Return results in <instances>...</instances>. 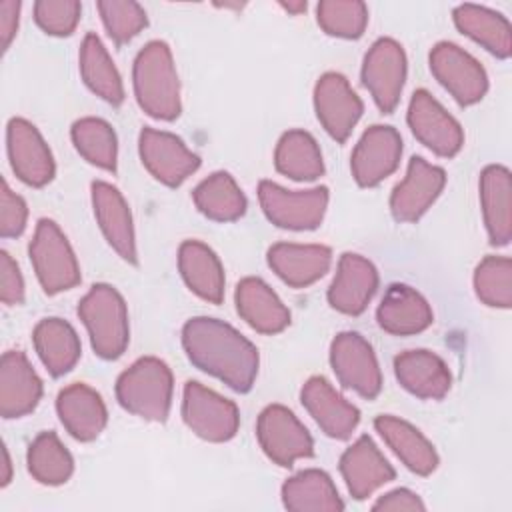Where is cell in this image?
Returning <instances> with one entry per match:
<instances>
[{"mask_svg": "<svg viewBox=\"0 0 512 512\" xmlns=\"http://www.w3.org/2000/svg\"><path fill=\"white\" fill-rule=\"evenodd\" d=\"M78 60L84 84L108 104L120 106L124 102V86L120 72L114 66L102 40L94 32H88L84 36Z\"/></svg>", "mask_w": 512, "mask_h": 512, "instance_id": "cell-34", "label": "cell"}, {"mask_svg": "<svg viewBox=\"0 0 512 512\" xmlns=\"http://www.w3.org/2000/svg\"><path fill=\"white\" fill-rule=\"evenodd\" d=\"M280 6L292 14H300L306 10V2L304 0H298V2H280Z\"/></svg>", "mask_w": 512, "mask_h": 512, "instance_id": "cell-48", "label": "cell"}, {"mask_svg": "<svg viewBox=\"0 0 512 512\" xmlns=\"http://www.w3.org/2000/svg\"><path fill=\"white\" fill-rule=\"evenodd\" d=\"M300 400L318 428L330 438H350L360 422V410L340 392H336L334 386L322 376H312L306 380L300 390Z\"/></svg>", "mask_w": 512, "mask_h": 512, "instance_id": "cell-18", "label": "cell"}, {"mask_svg": "<svg viewBox=\"0 0 512 512\" xmlns=\"http://www.w3.org/2000/svg\"><path fill=\"white\" fill-rule=\"evenodd\" d=\"M92 208L96 222L108 240V244L118 252V256L130 264H138L136 236L130 208L120 194V190L104 180H94L92 186Z\"/></svg>", "mask_w": 512, "mask_h": 512, "instance_id": "cell-19", "label": "cell"}, {"mask_svg": "<svg viewBox=\"0 0 512 512\" xmlns=\"http://www.w3.org/2000/svg\"><path fill=\"white\" fill-rule=\"evenodd\" d=\"M274 166L292 180H316L324 174V160L316 138L306 130H288L274 150Z\"/></svg>", "mask_w": 512, "mask_h": 512, "instance_id": "cell-36", "label": "cell"}, {"mask_svg": "<svg viewBox=\"0 0 512 512\" xmlns=\"http://www.w3.org/2000/svg\"><path fill=\"white\" fill-rule=\"evenodd\" d=\"M320 28L336 38H360L368 24V8L360 0H322L316 6Z\"/></svg>", "mask_w": 512, "mask_h": 512, "instance_id": "cell-40", "label": "cell"}, {"mask_svg": "<svg viewBox=\"0 0 512 512\" xmlns=\"http://www.w3.org/2000/svg\"><path fill=\"white\" fill-rule=\"evenodd\" d=\"M380 328L394 336H412L424 332L432 320V308L426 298L406 284H390L378 310Z\"/></svg>", "mask_w": 512, "mask_h": 512, "instance_id": "cell-28", "label": "cell"}, {"mask_svg": "<svg viewBox=\"0 0 512 512\" xmlns=\"http://www.w3.org/2000/svg\"><path fill=\"white\" fill-rule=\"evenodd\" d=\"M402 136L394 126L374 124L360 136L350 156V170L358 186L372 188L400 164Z\"/></svg>", "mask_w": 512, "mask_h": 512, "instance_id": "cell-14", "label": "cell"}, {"mask_svg": "<svg viewBox=\"0 0 512 512\" xmlns=\"http://www.w3.org/2000/svg\"><path fill=\"white\" fill-rule=\"evenodd\" d=\"M2 454H4V474H2V486H8L10 480H12V462H10V454L6 450V446L2 448Z\"/></svg>", "mask_w": 512, "mask_h": 512, "instance_id": "cell-47", "label": "cell"}, {"mask_svg": "<svg viewBox=\"0 0 512 512\" xmlns=\"http://www.w3.org/2000/svg\"><path fill=\"white\" fill-rule=\"evenodd\" d=\"M182 420L196 436L208 442H228L240 426L236 404L196 380L184 384Z\"/></svg>", "mask_w": 512, "mask_h": 512, "instance_id": "cell-7", "label": "cell"}, {"mask_svg": "<svg viewBox=\"0 0 512 512\" xmlns=\"http://www.w3.org/2000/svg\"><path fill=\"white\" fill-rule=\"evenodd\" d=\"M256 438L264 454L278 466L290 468L314 454V440L306 426L282 404L266 406L256 420Z\"/></svg>", "mask_w": 512, "mask_h": 512, "instance_id": "cell-8", "label": "cell"}, {"mask_svg": "<svg viewBox=\"0 0 512 512\" xmlns=\"http://www.w3.org/2000/svg\"><path fill=\"white\" fill-rule=\"evenodd\" d=\"M28 472L32 478L46 486H60L68 482L74 472V460L60 438L46 430L40 432L28 446L26 454Z\"/></svg>", "mask_w": 512, "mask_h": 512, "instance_id": "cell-37", "label": "cell"}, {"mask_svg": "<svg viewBox=\"0 0 512 512\" xmlns=\"http://www.w3.org/2000/svg\"><path fill=\"white\" fill-rule=\"evenodd\" d=\"M474 292L492 308L512 306V262L506 256H486L474 270Z\"/></svg>", "mask_w": 512, "mask_h": 512, "instance_id": "cell-39", "label": "cell"}, {"mask_svg": "<svg viewBox=\"0 0 512 512\" xmlns=\"http://www.w3.org/2000/svg\"><path fill=\"white\" fill-rule=\"evenodd\" d=\"M0 298L6 306H18L24 302V278L12 256L0 252Z\"/></svg>", "mask_w": 512, "mask_h": 512, "instance_id": "cell-44", "label": "cell"}, {"mask_svg": "<svg viewBox=\"0 0 512 512\" xmlns=\"http://www.w3.org/2000/svg\"><path fill=\"white\" fill-rule=\"evenodd\" d=\"M132 86L138 106L148 116L168 122L180 116V80L170 46L164 40H152L136 54Z\"/></svg>", "mask_w": 512, "mask_h": 512, "instance_id": "cell-2", "label": "cell"}, {"mask_svg": "<svg viewBox=\"0 0 512 512\" xmlns=\"http://www.w3.org/2000/svg\"><path fill=\"white\" fill-rule=\"evenodd\" d=\"M456 28L486 48L496 58L506 60L512 52V30L506 16L478 4H460L452 12Z\"/></svg>", "mask_w": 512, "mask_h": 512, "instance_id": "cell-32", "label": "cell"}, {"mask_svg": "<svg viewBox=\"0 0 512 512\" xmlns=\"http://www.w3.org/2000/svg\"><path fill=\"white\" fill-rule=\"evenodd\" d=\"M480 206L492 246L512 238V176L506 166L490 164L480 174Z\"/></svg>", "mask_w": 512, "mask_h": 512, "instance_id": "cell-27", "label": "cell"}, {"mask_svg": "<svg viewBox=\"0 0 512 512\" xmlns=\"http://www.w3.org/2000/svg\"><path fill=\"white\" fill-rule=\"evenodd\" d=\"M192 200L200 214L214 222H234L246 212V196L236 180L224 172H212L192 192Z\"/></svg>", "mask_w": 512, "mask_h": 512, "instance_id": "cell-35", "label": "cell"}, {"mask_svg": "<svg viewBox=\"0 0 512 512\" xmlns=\"http://www.w3.org/2000/svg\"><path fill=\"white\" fill-rule=\"evenodd\" d=\"M266 258L272 272L284 284L292 288H306L328 272L332 264V250L322 244L278 242L268 248Z\"/></svg>", "mask_w": 512, "mask_h": 512, "instance_id": "cell-22", "label": "cell"}, {"mask_svg": "<svg viewBox=\"0 0 512 512\" xmlns=\"http://www.w3.org/2000/svg\"><path fill=\"white\" fill-rule=\"evenodd\" d=\"M394 374L404 390L424 400H440L452 386L446 362L424 348L400 352L394 358Z\"/></svg>", "mask_w": 512, "mask_h": 512, "instance_id": "cell-25", "label": "cell"}, {"mask_svg": "<svg viewBox=\"0 0 512 512\" xmlns=\"http://www.w3.org/2000/svg\"><path fill=\"white\" fill-rule=\"evenodd\" d=\"M314 110L322 128L336 142H346L364 112V104L346 76L326 72L314 86Z\"/></svg>", "mask_w": 512, "mask_h": 512, "instance_id": "cell-16", "label": "cell"}, {"mask_svg": "<svg viewBox=\"0 0 512 512\" xmlns=\"http://www.w3.org/2000/svg\"><path fill=\"white\" fill-rule=\"evenodd\" d=\"M340 474L352 498L364 500L394 480L396 472L370 436H360L340 456Z\"/></svg>", "mask_w": 512, "mask_h": 512, "instance_id": "cell-21", "label": "cell"}, {"mask_svg": "<svg viewBox=\"0 0 512 512\" xmlns=\"http://www.w3.org/2000/svg\"><path fill=\"white\" fill-rule=\"evenodd\" d=\"M372 510H426L422 498L408 490V488H396L386 494H382L374 504Z\"/></svg>", "mask_w": 512, "mask_h": 512, "instance_id": "cell-45", "label": "cell"}, {"mask_svg": "<svg viewBox=\"0 0 512 512\" xmlns=\"http://www.w3.org/2000/svg\"><path fill=\"white\" fill-rule=\"evenodd\" d=\"M182 348L202 372L234 392H248L258 376V348L234 326L210 316H194L182 326Z\"/></svg>", "mask_w": 512, "mask_h": 512, "instance_id": "cell-1", "label": "cell"}, {"mask_svg": "<svg viewBox=\"0 0 512 512\" xmlns=\"http://www.w3.org/2000/svg\"><path fill=\"white\" fill-rule=\"evenodd\" d=\"M174 380L168 364L156 356L138 358L116 380L118 404L144 420L164 422L172 406Z\"/></svg>", "mask_w": 512, "mask_h": 512, "instance_id": "cell-3", "label": "cell"}, {"mask_svg": "<svg viewBox=\"0 0 512 512\" xmlns=\"http://www.w3.org/2000/svg\"><path fill=\"white\" fill-rule=\"evenodd\" d=\"M36 354L46 370L58 378L68 374L80 360L82 346L76 330L62 318H44L32 332Z\"/></svg>", "mask_w": 512, "mask_h": 512, "instance_id": "cell-31", "label": "cell"}, {"mask_svg": "<svg viewBox=\"0 0 512 512\" xmlns=\"http://www.w3.org/2000/svg\"><path fill=\"white\" fill-rule=\"evenodd\" d=\"M374 428L410 472L428 476L438 468V454L432 442L410 422L390 414H380L374 418Z\"/></svg>", "mask_w": 512, "mask_h": 512, "instance_id": "cell-29", "label": "cell"}, {"mask_svg": "<svg viewBox=\"0 0 512 512\" xmlns=\"http://www.w3.org/2000/svg\"><path fill=\"white\" fill-rule=\"evenodd\" d=\"M70 138L78 154L90 164L114 172L118 160V140L114 128L94 116L80 118L70 128Z\"/></svg>", "mask_w": 512, "mask_h": 512, "instance_id": "cell-38", "label": "cell"}, {"mask_svg": "<svg viewBox=\"0 0 512 512\" xmlns=\"http://www.w3.org/2000/svg\"><path fill=\"white\" fill-rule=\"evenodd\" d=\"M378 288L376 266L360 256L346 252L338 260L336 276L328 288V304L348 316H358L366 310Z\"/></svg>", "mask_w": 512, "mask_h": 512, "instance_id": "cell-20", "label": "cell"}, {"mask_svg": "<svg viewBox=\"0 0 512 512\" xmlns=\"http://www.w3.org/2000/svg\"><path fill=\"white\" fill-rule=\"evenodd\" d=\"M28 254L36 278L46 294L70 290L82 278L78 260L68 238L50 218L38 220L34 238L28 246Z\"/></svg>", "mask_w": 512, "mask_h": 512, "instance_id": "cell-5", "label": "cell"}, {"mask_svg": "<svg viewBox=\"0 0 512 512\" xmlns=\"http://www.w3.org/2000/svg\"><path fill=\"white\" fill-rule=\"evenodd\" d=\"M446 184V172L440 166L426 162L422 156H412L406 176L390 194V212L398 222H416L436 202Z\"/></svg>", "mask_w": 512, "mask_h": 512, "instance_id": "cell-17", "label": "cell"}, {"mask_svg": "<svg viewBox=\"0 0 512 512\" xmlns=\"http://www.w3.org/2000/svg\"><path fill=\"white\" fill-rule=\"evenodd\" d=\"M282 504L294 512H338L344 502L332 478L318 468L302 470L282 484Z\"/></svg>", "mask_w": 512, "mask_h": 512, "instance_id": "cell-33", "label": "cell"}, {"mask_svg": "<svg viewBox=\"0 0 512 512\" xmlns=\"http://www.w3.org/2000/svg\"><path fill=\"white\" fill-rule=\"evenodd\" d=\"M178 270L186 286L210 304L224 298V268L216 252L198 240H184L178 248Z\"/></svg>", "mask_w": 512, "mask_h": 512, "instance_id": "cell-30", "label": "cell"}, {"mask_svg": "<svg viewBox=\"0 0 512 512\" xmlns=\"http://www.w3.org/2000/svg\"><path fill=\"white\" fill-rule=\"evenodd\" d=\"M82 4L76 0H38L34 4L36 24L52 36H70L78 26Z\"/></svg>", "mask_w": 512, "mask_h": 512, "instance_id": "cell-42", "label": "cell"}, {"mask_svg": "<svg viewBox=\"0 0 512 512\" xmlns=\"http://www.w3.org/2000/svg\"><path fill=\"white\" fill-rule=\"evenodd\" d=\"M138 152L144 168L170 188L180 186L200 166V156L166 130L144 128L138 138Z\"/></svg>", "mask_w": 512, "mask_h": 512, "instance_id": "cell-13", "label": "cell"}, {"mask_svg": "<svg viewBox=\"0 0 512 512\" xmlns=\"http://www.w3.org/2000/svg\"><path fill=\"white\" fill-rule=\"evenodd\" d=\"M406 54L394 38H378L362 62V84L384 114H392L400 102L406 80Z\"/></svg>", "mask_w": 512, "mask_h": 512, "instance_id": "cell-11", "label": "cell"}, {"mask_svg": "<svg viewBox=\"0 0 512 512\" xmlns=\"http://www.w3.org/2000/svg\"><path fill=\"white\" fill-rule=\"evenodd\" d=\"M108 36L116 44L130 42L148 26L146 10L132 0H100L96 4Z\"/></svg>", "mask_w": 512, "mask_h": 512, "instance_id": "cell-41", "label": "cell"}, {"mask_svg": "<svg viewBox=\"0 0 512 512\" xmlns=\"http://www.w3.org/2000/svg\"><path fill=\"white\" fill-rule=\"evenodd\" d=\"M430 72L460 106L480 102L488 90L482 64L454 42H438L428 56Z\"/></svg>", "mask_w": 512, "mask_h": 512, "instance_id": "cell-9", "label": "cell"}, {"mask_svg": "<svg viewBox=\"0 0 512 512\" xmlns=\"http://www.w3.org/2000/svg\"><path fill=\"white\" fill-rule=\"evenodd\" d=\"M6 146L10 166L18 180L32 188H42L54 178V156L32 122L12 118L6 128Z\"/></svg>", "mask_w": 512, "mask_h": 512, "instance_id": "cell-15", "label": "cell"}, {"mask_svg": "<svg viewBox=\"0 0 512 512\" xmlns=\"http://www.w3.org/2000/svg\"><path fill=\"white\" fill-rule=\"evenodd\" d=\"M22 4L16 0H2L0 2V42L2 50L6 52L16 36L18 30V18H20Z\"/></svg>", "mask_w": 512, "mask_h": 512, "instance_id": "cell-46", "label": "cell"}, {"mask_svg": "<svg viewBox=\"0 0 512 512\" xmlns=\"http://www.w3.org/2000/svg\"><path fill=\"white\" fill-rule=\"evenodd\" d=\"M78 316L88 330L92 350L104 360L124 354L130 340L128 310L122 294L110 284H94L78 304Z\"/></svg>", "mask_w": 512, "mask_h": 512, "instance_id": "cell-4", "label": "cell"}, {"mask_svg": "<svg viewBox=\"0 0 512 512\" xmlns=\"http://www.w3.org/2000/svg\"><path fill=\"white\" fill-rule=\"evenodd\" d=\"M28 220V208L22 196L12 192L6 180H2L0 192V234L2 238H16L24 232Z\"/></svg>", "mask_w": 512, "mask_h": 512, "instance_id": "cell-43", "label": "cell"}, {"mask_svg": "<svg viewBox=\"0 0 512 512\" xmlns=\"http://www.w3.org/2000/svg\"><path fill=\"white\" fill-rule=\"evenodd\" d=\"M258 200L266 218L286 230H314L322 224L328 208V188L286 190L272 180L258 184Z\"/></svg>", "mask_w": 512, "mask_h": 512, "instance_id": "cell-6", "label": "cell"}, {"mask_svg": "<svg viewBox=\"0 0 512 512\" xmlns=\"http://www.w3.org/2000/svg\"><path fill=\"white\" fill-rule=\"evenodd\" d=\"M234 302L240 318L260 334H278L290 324V310L262 278H242Z\"/></svg>", "mask_w": 512, "mask_h": 512, "instance_id": "cell-26", "label": "cell"}, {"mask_svg": "<svg viewBox=\"0 0 512 512\" xmlns=\"http://www.w3.org/2000/svg\"><path fill=\"white\" fill-rule=\"evenodd\" d=\"M56 412L66 432L80 442L96 440L108 422L102 396L82 382H74L58 392Z\"/></svg>", "mask_w": 512, "mask_h": 512, "instance_id": "cell-23", "label": "cell"}, {"mask_svg": "<svg viewBox=\"0 0 512 512\" xmlns=\"http://www.w3.org/2000/svg\"><path fill=\"white\" fill-rule=\"evenodd\" d=\"M42 398V380L20 350H8L0 362V414L20 418L30 414Z\"/></svg>", "mask_w": 512, "mask_h": 512, "instance_id": "cell-24", "label": "cell"}, {"mask_svg": "<svg viewBox=\"0 0 512 512\" xmlns=\"http://www.w3.org/2000/svg\"><path fill=\"white\" fill-rule=\"evenodd\" d=\"M406 122L420 144L438 156L452 158L462 150L464 132L454 116L424 88L416 90L408 104Z\"/></svg>", "mask_w": 512, "mask_h": 512, "instance_id": "cell-12", "label": "cell"}, {"mask_svg": "<svg viewBox=\"0 0 512 512\" xmlns=\"http://www.w3.org/2000/svg\"><path fill=\"white\" fill-rule=\"evenodd\" d=\"M330 366L344 388L372 400L382 390V372L370 342L358 332H340L330 344Z\"/></svg>", "mask_w": 512, "mask_h": 512, "instance_id": "cell-10", "label": "cell"}]
</instances>
